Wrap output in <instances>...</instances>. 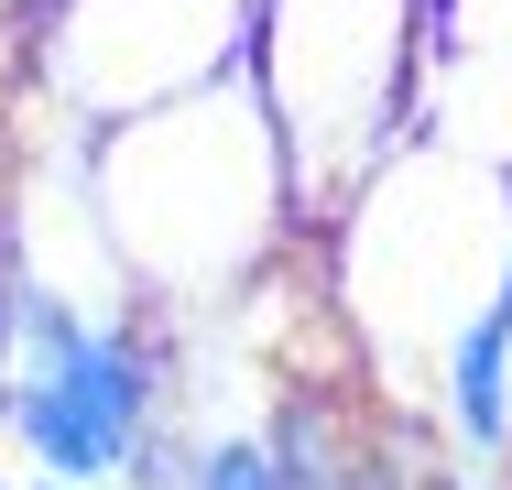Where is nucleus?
Wrapping results in <instances>:
<instances>
[{
  "mask_svg": "<svg viewBox=\"0 0 512 490\" xmlns=\"http://www.w3.org/2000/svg\"><path fill=\"white\" fill-rule=\"evenodd\" d=\"M88 207H99L109 273L131 294H153V305L240 294L306 229L284 142H273L251 77H218V88L175 98V109L88 131Z\"/></svg>",
  "mask_w": 512,
  "mask_h": 490,
  "instance_id": "1",
  "label": "nucleus"
},
{
  "mask_svg": "<svg viewBox=\"0 0 512 490\" xmlns=\"http://www.w3.org/2000/svg\"><path fill=\"white\" fill-rule=\"evenodd\" d=\"M327 284H338L349 338L371 349V371L414 403H436L447 349L512 284V175L404 142L327 218Z\"/></svg>",
  "mask_w": 512,
  "mask_h": 490,
  "instance_id": "2",
  "label": "nucleus"
},
{
  "mask_svg": "<svg viewBox=\"0 0 512 490\" xmlns=\"http://www.w3.org/2000/svg\"><path fill=\"white\" fill-rule=\"evenodd\" d=\"M240 77L262 98L295 218L327 229L414 142V77H425V0H251Z\"/></svg>",
  "mask_w": 512,
  "mask_h": 490,
  "instance_id": "3",
  "label": "nucleus"
},
{
  "mask_svg": "<svg viewBox=\"0 0 512 490\" xmlns=\"http://www.w3.org/2000/svg\"><path fill=\"white\" fill-rule=\"evenodd\" d=\"M0 425L55 490H99L131 469L153 425H175V349L131 316H99L66 284H11Z\"/></svg>",
  "mask_w": 512,
  "mask_h": 490,
  "instance_id": "4",
  "label": "nucleus"
},
{
  "mask_svg": "<svg viewBox=\"0 0 512 490\" xmlns=\"http://www.w3.org/2000/svg\"><path fill=\"white\" fill-rule=\"evenodd\" d=\"M240 55H251V0H55L22 22V66L44 109L88 131L218 88L240 77Z\"/></svg>",
  "mask_w": 512,
  "mask_h": 490,
  "instance_id": "5",
  "label": "nucleus"
},
{
  "mask_svg": "<svg viewBox=\"0 0 512 490\" xmlns=\"http://www.w3.org/2000/svg\"><path fill=\"white\" fill-rule=\"evenodd\" d=\"M414 142L512 175V44H491V55H436V44H425V77H414Z\"/></svg>",
  "mask_w": 512,
  "mask_h": 490,
  "instance_id": "6",
  "label": "nucleus"
},
{
  "mask_svg": "<svg viewBox=\"0 0 512 490\" xmlns=\"http://www.w3.org/2000/svg\"><path fill=\"white\" fill-rule=\"evenodd\" d=\"M197 490H295L273 436H207L197 447Z\"/></svg>",
  "mask_w": 512,
  "mask_h": 490,
  "instance_id": "7",
  "label": "nucleus"
},
{
  "mask_svg": "<svg viewBox=\"0 0 512 490\" xmlns=\"http://www.w3.org/2000/svg\"><path fill=\"white\" fill-rule=\"evenodd\" d=\"M425 44L436 55H491V44H512V0H425Z\"/></svg>",
  "mask_w": 512,
  "mask_h": 490,
  "instance_id": "8",
  "label": "nucleus"
},
{
  "mask_svg": "<svg viewBox=\"0 0 512 490\" xmlns=\"http://www.w3.org/2000/svg\"><path fill=\"white\" fill-rule=\"evenodd\" d=\"M502 469H512V294H502Z\"/></svg>",
  "mask_w": 512,
  "mask_h": 490,
  "instance_id": "9",
  "label": "nucleus"
},
{
  "mask_svg": "<svg viewBox=\"0 0 512 490\" xmlns=\"http://www.w3.org/2000/svg\"><path fill=\"white\" fill-rule=\"evenodd\" d=\"M33 11H55V0H0V22H11V33H22V22H33Z\"/></svg>",
  "mask_w": 512,
  "mask_h": 490,
  "instance_id": "10",
  "label": "nucleus"
},
{
  "mask_svg": "<svg viewBox=\"0 0 512 490\" xmlns=\"http://www.w3.org/2000/svg\"><path fill=\"white\" fill-rule=\"evenodd\" d=\"M0 371H11V273H0Z\"/></svg>",
  "mask_w": 512,
  "mask_h": 490,
  "instance_id": "11",
  "label": "nucleus"
},
{
  "mask_svg": "<svg viewBox=\"0 0 512 490\" xmlns=\"http://www.w3.org/2000/svg\"><path fill=\"white\" fill-rule=\"evenodd\" d=\"M0 490H22V480H0Z\"/></svg>",
  "mask_w": 512,
  "mask_h": 490,
  "instance_id": "12",
  "label": "nucleus"
}]
</instances>
